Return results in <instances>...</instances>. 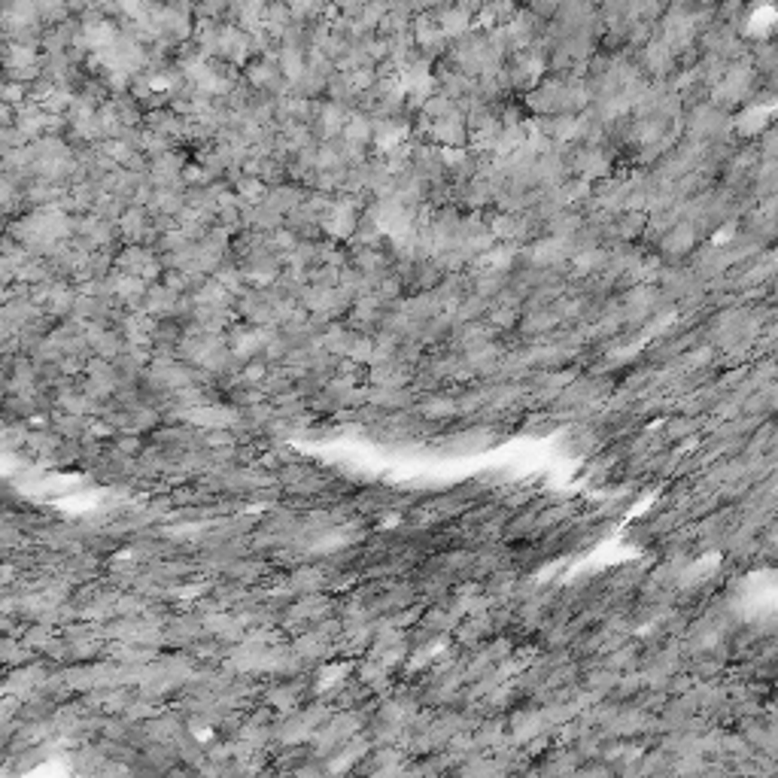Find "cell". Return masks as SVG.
<instances>
[{
	"label": "cell",
	"mask_w": 778,
	"mask_h": 778,
	"mask_svg": "<svg viewBox=\"0 0 778 778\" xmlns=\"http://www.w3.org/2000/svg\"><path fill=\"white\" fill-rule=\"evenodd\" d=\"M119 271L131 274L137 280H153L158 274V258L153 253H146L144 247H128L119 256Z\"/></svg>",
	"instance_id": "1"
},
{
	"label": "cell",
	"mask_w": 778,
	"mask_h": 778,
	"mask_svg": "<svg viewBox=\"0 0 778 778\" xmlns=\"http://www.w3.org/2000/svg\"><path fill=\"white\" fill-rule=\"evenodd\" d=\"M146 229H149V216H146V211H144L140 204L128 207V211L119 216V231H122V238L140 240V238H146Z\"/></svg>",
	"instance_id": "2"
},
{
	"label": "cell",
	"mask_w": 778,
	"mask_h": 778,
	"mask_svg": "<svg viewBox=\"0 0 778 778\" xmlns=\"http://www.w3.org/2000/svg\"><path fill=\"white\" fill-rule=\"evenodd\" d=\"M24 183H19L10 173H0V213L24 207Z\"/></svg>",
	"instance_id": "3"
},
{
	"label": "cell",
	"mask_w": 778,
	"mask_h": 778,
	"mask_svg": "<svg viewBox=\"0 0 778 778\" xmlns=\"http://www.w3.org/2000/svg\"><path fill=\"white\" fill-rule=\"evenodd\" d=\"M28 98H31V86L0 77V104H4V107H10V110L15 107V110H19L22 104H28Z\"/></svg>",
	"instance_id": "4"
},
{
	"label": "cell",
	"mask_w": 778,
	"mask_h": 778,
	"mask_svg": "<svg viewBox=\"0 0 778 778\" xmlns=\"http://www.w3.org/2000/svg\"><path fill=\"white\" fill-rule=\"evenodd\" d=\"M13 116H15V113L10 110V107H4V104H0V131H4V128H10V125H13Z\"/></svg>",
	"instance_id": "5"
}]
</instances>
